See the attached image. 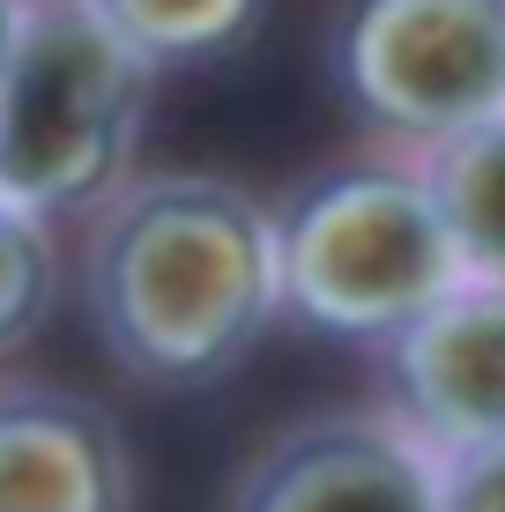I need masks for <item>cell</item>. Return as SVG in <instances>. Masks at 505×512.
<instances>
[{"mask_svg": "<svg viewBox=\"0 0 505 512\" xmlns=\"http://www.w3.org/2000/svg\"><path fill=\"white\" fill-rule=\"evenodd\" d=\"M90 320L127 372L201 386L231 372L283 305L275 216L223 179L134 186L90 238Z\"/></svg>", "mask_w": 505, "mask_h": 512, "instance_id": "cell-1", "label": "cell"}, {"mask_svg": "<svg viewBox=\"0 0 505 512\" xmlns=\"http://www.w3.org/2000/svg\"><path fill=\"white\" fill-rule=\"evenodd\" d=\"M149 112V60L90 0L23 8L0 67V201L23 216H75L127 179Z\"/></svg>", "mask_w": 505, "mask_h": 512, "instance_id": "cell-2", "label": "cell"}, {"mask_svg": "<svg viewBox=\"0 0 505 512\" xmlns=\"http://www.w3.org/2000/svg\"><path fill=\"white\" fill-rule=\"evenodd\" d=\"M283 245V305L327 334H402L446 290H461V245L424 171L357 164L327 171L275 223Z\"/></svg>", "mask_w": 505, "mask_h": 512, "instance_id": "cell-3", "label": "cell"}, {"mask_svg": "<svg viewBox=\"0 0 505 512\" xmlns=\"http://www.w3.org/2000/svg\"><path fill=\"white\" fill-rule=\"evenodd\" d=\"M335 75L379 134L439 149L505 112V0H357Z\"/></svg>", "mask_w": 505, "mask_h": 512, "instance_id": "cell-4", "label": "cell"}, {"mask_svg": "<svg viewBox=\"0 0 505 512\" xmlns=\"http://www.w3.org/2000/svg\"><path fill=\"white\" fill-rule=\"evenodd\" d=\"M394 401L431 453L505 446V282L468 275L394 334Z\"/></svg>", "mask_w": 505, "mask_h": 512, "instance_id": "cell-5", "label": "cell"}, {"mask_svg": "<svg viewBox=\"0 0 505 512\" xmlns=\"http://www.w3.org/2000/svg\"><path fill=\"white\" fill-rule=\"evenodd\" d=\"M231 512H439V453L409 423L327 416L275 438Z\"/></svg>", "mask_w": 505, "mask_h": 512, "instance_id": "cell-6", "label": "cell"}, {"mask_svg": "<svg viewBox=\"0 0 505 512\" xmlns=\"http://www.w3.org/2000/svg\"><path fill=\"white\" fill-rule=\"evenodd\" d=\"M134 475L119 423L82 394H0V512H127Z\"/></svg>", "mask_w": 505, "mask_h": 512, "instance_id": "cell-7", "label": "cell"}, {"mask_svg": "<svg viewBox=\"0 0 505 512\" xmlns=\"http://www.w3.org/2000/svg\"><path fill=\"white\" fill-rule=\"evenodd\" d=\"M424 179L446 208L461 268L476 282H505V112L454 134V141H439Z\"/></svg>", "mask_w": 505, "mask_h": 512, "instance_id": "cell-8", "label": "cell"}, {"mask_svg": "<svg viewBox=\"0 0 505 512\" xmlns=\"http://www.w3.org/2000/svg\"><path fill=\"white\" fill-rule=\"evenodd\" d=\"M149 67L171 60H216L253 30L260 0H90Z\"/></svg>", "mask_w": 505, "mask_h": 512, "instance_id": "cell-9", "label": "cell"}, {"mask_svg": "<svg viewBox=\"0 0 505 512\" xmlns=\"http://www.w3.org/2000/svg\"><path fill=\"white\" fill-rule=\"evenodd\" d=\"M45 297H52V238H45V223L0 201V349L38 327Z\"/></svg>", "mask_w": 505, "mask_h": 512, "instance_id": "cell-10", "label": "cell"}, {"mask_svg": "<svg viewBox=\"0 0 505 512\" xmlns=\"http://www.w3.org/2000/svg\"><path fill=\"white\" fill-rule=\"evenodd\" d=\"M439 512H505V446L439 453Z\"/></svg>", "mask_w": 505, "mask_h": 512, "instance_id": "cell-11", "label": "cell"}, {"mask_svg": "<svg viewBox=\"0 0 505 512\" xmlns=\"http://www.w3.org/2000/svg\"><path fill=\"white\" fill-rule=\"evenodd\" d=\"M15 38H23V0H0V67H8Z\"/></svg>", "mask_w": 505, "mask_h": 512, "instance_id": "cell-12", "label": "cell"}]
</instances>
